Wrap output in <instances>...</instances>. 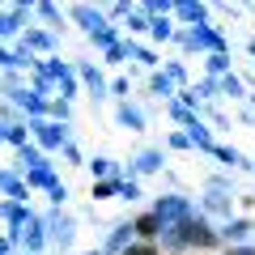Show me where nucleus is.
Segmentation results:
<instances>
[{
	"mask_svg": "<svg viewBox=\"0 0 255 255\" xmlns=\"http://www.w3.org/2000/svg\"><path fill=\"white\" fill-rule=\"evenodd\" d=\"M157 247H162V255H170V251H191V255H196V251H217V247H221V234H217V226L196 209L187 221L162 230Z\"/></svg>",
	"mask_w": 255,
	"mask_h": 255,
	"instance_id": "nucleus-1",
	"label": "nucleus"
},
{
	"mask_svg": "<svg viewBox=\"0 0 255 255\" xmlns=\"http://www.w3.org/2000/svg\"><path fill=\"white\" fill-rule=\"evenodd\" d=\"M174 38H179V47H187V51H204V60L209 55H230V38L221 34L217 26H191V30H174Z\"/></svg>",
	"mask_w": 255,
	"mask_h": 255,
	"instance_id": "nucleus-2",
	"label": "nucleus"
},
{
	"mask_svg": "<svg viewBox=\"0 0 255 255\" xmlns=\"http://www.w3.org/2000/svg\"><path fill=\"white\" fill-rule=\"evenodd\" d=\"M26 128H30V140H34L47 157L60 153V149L73 140L68 136V124H55V119H26Z\"/></svg>",
	"mask_w": 255,
	"mask_h": 255,
	"instance_id": "nucleus-3",
	"label": "nucleus"
},
{
	"mask_svg": "<svg viewBox=\"0 0 255 255\" xmlns=\"http://www.w3.org/2000/svg\"><path fill=\"white\" fill-rule=\"evenodd\" d=\"M43 226H47V247H55L60 255L73 251V243H77V221L68 217L64 209H51V213L43 217Z\"/></svg>",
	"mask_w": 255,
	"mask_h": 255,
	"instance_id": "nucleus-4",
	"label": "nucleus"
},
{
	"mask_svg": "<svg viewBox=\"0 0 255 255\" xmlns=\"http://www.w3.org/2000/svg\"><path fill=\"white\" fill-rule=\"evenodd\" d=\"M149 209H153L157 217H162V226L170 230V226H179V221H187L191 213H196V204H191V196H174L170 191V196H157Z\"/></svg>",
	"mask_w": 255,
	"mask_h": 255,
	"instance_id": "nucleus-5",
	"label": "nucleus"
},
{
	"mask_svg": "<svg viewBox=\"0 0 255 255\" xmlns=\"http://www.w3.org/2000/svg\"><path fill=\"white\" fill-rule=\"evenodd\" d=\"M162 170H166V149L162 145H149V149H140V153L128 162L124 179H145V174H162Z\"/></svg>",
	"mask_w": 255,
	"mask_h": 255,
	"instance_id": "nucleus-6",
	"label": "nucleus"
},
{
	"mask_svg": "<svg viewBox=\"0 0 255 255\" xmlns=\"http://www.w3.org/2000/svg\"><path fill=\"white\" fill-rule=\"evenodd\" d=\"M55 47H60L55 34H51V30H38V26H26L21 38H17V51H26V55H47V60H51Z\"/></svg>",
	"mask_w": 255,
	"mask_h": 255,
	"instance_id": "nucleus-7",
	"label": "nucleus"
},
{
	"mask_svg": "<svg viewBox=\"0 0 255 255\" xmlns=\"http://www.w3.org/2000/svg\"><path fill=\"white\" fill-rule=\"evenodd\" d=\"M196 209L204 213V217H221V221H230L234 217V191H204L200 200H196Z\"/></svg>",
	"mask_w": 255,
	"mask_h": 255,
	"instance_id": "nucleus-8",
	"label": "nucleus"
},
{
	"mask_svg": "<svg viewBox=\"0 0 255 255\" xmlns=\"http://www.w3.org/2000/svg\"><path fill=\"white\" fill-rule=\"evenodd\" d=\"M30 13H34V4H9V9H0V43L4 38H21Z\"/></svg>",
	"mask_w": 255,
	"mask_h": 255,
	"instance_id": "nucleus-9",
	"label": "nucleus"
},
{
	"mask_svg": "<svg viewBox=\"0 0 255 255\" xmlns=\"http://www.w3.org/2000/svg\"><path fill=\"white\" fill-rule=\"evenodd\" d=\"M217 234H221V247H243L255 234V217H230L217 226Z\"/></svg>",
	"mask_w": 255,
	"mask_h": 255,
	"instance_id": "nucleus-10",
	"label": "nucleus"
},
{
	"mask_svg": "<svg viewBox=\"0 0 255 255\" xmlns=\"http://www.w3.org/2000/svg\"><path fill=\"white\" fill-rule=\"evenodd\" d=\"M21 251H30V255H38V251H47V226H43V217L38 213H30L26 217V226H21Z\"/></svg>",
	"mask_w": 255,
	"mask_h": 255,
	"instance_id": "nucleus-11",
	"label": "nucleus"
},
{
	"mask_svg": "<svg viewBox=\"0 0 255 255\" xmlns=\"http://www.w3.org/2000/svg\"><path fill=\"white\" fill-rule=\"evenodd\" d=\"M77 81L85 85V94H90L94 102H102V98H111V85H107V77L98 73V68H94V64H77Z\"/></svg>",
	"mask_w": 255,
	"mask_h": 255,
	"instance_id": "nucleus-12",
	"label": "nucleus"
},
{
	"mask_svg": "<svg viewBox=\"0 0 255 255\" xmlns=\"http://www.w3.org/2000/svg\"><path fill=\"white\" fill-rule=\"evenodd\" d=\"M132 243H136V234H132V217H128V221H115V226H111L107 243H102L98 251H102V255H124Z\"/></svg>",
	"mask_w": 255,
	"mask_h": 255,
	"instance_id": "nucleus-13",
	"label": "nucleus"
},
{
	"mask_svg": "<svg viewBox=\"0 0 255 255\" xmlns=\"http://www.w3.org/2000/svg\"><path fill=\"white\" fill-rule=\"evenodd\" d=\"M26 217H30V204H17V200H0V221H4V234L17 243L21 238V226H26Z\"/></svg>",
	"mask_w": 255,
	"mask_h": 255,
	"instance_id": "nucleus-14",
	"label": "nucleus"
},
{
	"mask_svg": "<svg viewBox=\"0 0 255 255\" xmlns=\"http://www.w3.org/2000/svg\"><path fill=\"white\" fill-rule=\"evenodd\" d=\"M162 217H157L153 209H145V213H136V217H132V234H136V243H157V238H162Z\"/></svg>",
	"mask_w": 255,
	"mask_h": 255,
	"instance_id": "nucleus-15",
	"label": "nucleus"
},
{
	"mask_svg": "<svg viewBox=\"0 0 255 255\" xmlns=\"http://www.w3.org/2000/svg\"><path fill=\"white\" fill-rule=\"evenodd\" d=\"M68 17L81 21L85 34H98V30H107V26H111L107 13H102V9H90V4H68Z\"/></svg>",
	"mask_w": 255,
	"mask_h": 255,
	"instance_id": "nucleus-16",
	"label": "nucleus"
},
{
	"mask_svg": "<svg viewBox=\"0 0 255 255\" xmlns=\"http://www.w3.org/2000/svg\"><path fill=\"white\" fill-rule=\"evenodd\" d=\"M0 196L17 200V204H30V191H26V183H21V174L13 166H0Z\"/></svg>",
	"mask_w": 255,
	"mask_h": 255,
	"instance_id": "nucleus-17",
	"label": "nucleus"
},
{
	"mask_svg": "<svg viewBox=\"0 0 255 255\" xmlns=\"http://www.w3.org/2000/svg\"><path fill=\"white\" fill-rule=\"evenodd\" d=\"M115 124L128 128V132H145V128H149V115L128 98V102H119V107H115Z\"/></svg>",
	"mask_w": 255,
	"mask_h": 255,
	"instance_id": "nucleus-18",
	"label": "nucleus"
},
{
	"mask_svg": "<svg viewBox=\"0 0 255 255\" xmlns=\"http://www.w3.org/2000/svg\"><path fill=\"white\" fill-rule=\"evenodd\" d=\"M21 183H26V191H55L60 187V174L51 166H34V170L21 174Z\"/></svg>",
	"mask_w": 255,
	"mask_h": 255,
	"instance_id": "nucleus-19",
	"label": "nucleus"
},
{
	"mask_svg": "<svg viewBox=\"0 0 255 255\" xmlns=\"http://www.w3.org/2000/svg\"><path fill=\"white\" fill-rule=\"evenodd\" d=\"M34 166H51V157H47L43 149H38L34 140H30L26 149H17V157H13V170H17V174H26V170H34Z\"/></svg>",
	"mask_w": 255,
	"mask_h": 255,
	"instance_id": "nucleus-20",
	"label": "nucleus"
},
{
	"mask_svg": "<svg viewBox=\"0 0 255 255\" xmlns=\"http://www.w3.org/2000/svg\"><path fill=\"white\" fill-rule=\"evenodd\" d=\"M174 17H179V21H187V30H191V26H204V21H209V4H191V0H174Z\"/></svg>",
	"mask_w": 255,
	"mask_h": 255,
	"instance_id": "nucleus-21",
	"label": "nucleus"
},
{
	"mask_svg": "<svg viewBox=\"0 0 255 255\" xmlns=\"http://www.w3.org/2000/svg\"><path fill=\"white\" fill-rule=\"evenodd\" d=\"M187 140H191V149H200V153H213V149H217V136H213V128L204 124V119H196V124L187 128Z\"/></svg>",
	"mask_w": 255,
	"mask_h": 255,
	"instance_id": "nucleus-22",
	"label": "nucleus"
},
{
	"mask_svg": "<svg viewBox=\"0 0 255 255\" xmlns=\"http://www.w3.org/2000/svg\"><path fill=\"white\" fill-rule=\"evenodd\" d=\"M217 98H247V85H243V77L238 73H226V77H217Z\"/></svg>",
	"mask_w": 255,
	"mask_h": 255,
	"instance_id": "nucleus-23",
	"label": "nucleus"
},
{
	"mask_svg": "<svg viewBox=\"0 0 255 255\" xmlns=\"http://www.w3.org/2000/svg\"><path fill=\"white\" fill-rule=\"evenodd\" d=\"M149 94L162 98V102H174V98H179V90L170 85V77H166V73H149Z\"/></svg>",
	"mask_w": 255,
	"mask_h": 255,
	"instance_id": "nucleus-24",
	"label": "nucleus"
},
{
	"mask_svg": "<svg viewBox=\"0 0 255 255\" xmlns=\"http://www.w3.org/2000/svg\"><path fill=\"white\" fill-rule=\"evenodd\" d=\"M128 60H140L145 68H153V73H157V64H162L153 47H140V43H132V38H128Z\"/></svg>",
	"mask_w": 255,
	"mask_h": 255,
	"instance_id": "nucleus-25",
	"label": "nucleus"
},
{
	"mask_svg": "<svg viewBox=\"0 0 255 255\" xmlns=\"http://www.w3.org/2000/svg\"><path fill=\"white\" fill-rule=\"evenodd\" d=\"M162 73L170 77L174 90H187V85H191V77H187V68H183V60H166V64H162Z\"/></svg>",
	"mask_w": 255,
	"mask_h": 255,
	"instance_id": "nucleus-26",
	"label": "nucleus"
},
{
	"mask_svg": "<svg viewBox=\"0 0 255 255\" xmlns=\"http://www.w3.org/2000/svg\"><path fill=\"white\" fill-rule=\"evenodd\" d=\"M149 38H153V43H170L174 38V21L170 17H149Z\"/></svg>",
	"mask_w": 255,
	"mask_h": 255,
	"instance_id": "nucleus-27",
	"label": "nucleus"
},
{
	"mask_svg": "<svg viewBox=\"0 0 255 255\" xmlns=\"http://www.w3.org/2000/svg\"><path fill=\"white\" fill-rule=\"evenodd\" d=\"M166 115H170L174 124H183V132H187V128L196 124V119H200V115H196V111H187V107H183L179 98H174V102H166Z\"/></svg>",
	"mask_w": 255,
	"mask_h": 255,
	"instance_id": "nucleus-28",
	"label": "nucleus"
},
{
	"mask_svg": "<svg viewBox=\"0 0 255 255\" xmlns=\"http://www.w3.org/2000/svg\"><path fill=\"white\" fill-rule=\"evenodd\" d=\"M124 21H128V26H124L128 38H132V34H149V13H140V4H132V13H128Z\"/></svg>",
	"mask_w": 255,
	"mask_h": 255,
	"instance_id": "nucleus-29",
	"label": "nucleus"
},
{
	"mask_svg": "<svg viewBox=\"0 0 255 255\" xmlns=\"http://www.w3.org/2000/svg\"><path fill=\"white\" fill-rule=\"evenodd\" d=\"M213 157H217L221 166H230V170H234V166H251V162H247V157L238 153L234 145H217V149H213Z\"/></svg>",
	"mask_w": 255,
	"mask_h": 255,
	"instance_id": "nucleus-30",
	"label": "nucleus"
},
{
	"mask_svg": "<svg viewBox=\"0 0 255 255\" xmlns=\"http://www.w3.org/2000/svg\"><path fill=\"white\" fill-rule=\"evenodd\" d=\"M90 196H94V200H115V196H119V179H98V183H90Z\"/></svg>",
	"mask_w": 255,
	"mask_h": 255,
	"instance_id": "nucleus-31",
	"label": "nucleus"
},
{
	"mask_svg": "<svg viewBox=\"0 0 255 255\" xmlns=\"http://www.w3.org/2000/svg\"><path fill=\"white\" fill-rule=\"evenodd\" d=\"M47 119H55V124H68V119H73V102L51 98V102H47Z\"/></svg>",
	"mask_w": 255,
	"mask_h": 255,
	"instance_id": "nucleus-32",
	"label": "nucleus"
},
{
	"mask_svg": "<svg viewBox=\"0 0 255 255\" xmlns=\"http://www.w3.org/2000/svg\"><path fill=\"white\" fill-rule=\"evenodd\" d=\"M204 68H209L213 81H217V77H226V73H234V68H230V55H209V60H204Z\"/></svg>",
	"mask_w": 255,
	"mask_h": 255,
	"instance_id": "nucleus-33",
	"label": "nucleus"
},
{
	"mask_svg": "<svg viewBox=\"0 0 255 255\" xmlns=\"http://www.w3.org/2000/svg\"><path fill=\"white\" fill-rule=\"evenodd\" d=\"M102 60H107V64H124V60H128V34L119 38L115 47H107V51H102Z\"/></svg>",
	"mask_w": 255,
	"mask_h": 255,
	"instance_id": "nucleus-34",
	"label": "nucleus"
},
{
	"mask_svg": "<svg viewBox=\"0 0 255 255\" xmlns=\"http://www.w3.org/2000/svg\"><path fill=\"white\" fill-rule=\"evenodd\" d=\"M145 191H140L136 179H119V200H140Z\"/></svg>",
	"mask_w": 255,
	"mask_h": 255,
	"instance_id": "nucleus-35",
	"label": "nucleus"
},
{
	"mask_svg": "<svg viewBox=\"0 0 255 255\" xmlns=\"http://www.w3.org/2000/svg\"><path fill=\"white\" fill-rule=\"evenodd\" d=\"M34 13H38L43 21H51V26H60V21H64V13L55 9V4H47V0H43V4H34Z\"/></svg>",
	"mask_w": 255,
	"mask_h": 255,
	"instance_id": "nucleus-36",
	"label": "nucleus"
},
{
	"mask_svg": "<svg viewBox=\"0 0 255 255\" xmlns=\"http://www.w3.org/2000/svg\"><path fill=\"white\" fill-rule=\"evenodd\" d=\"M204 191H234V183H230V174H209L204 179Z\"/></svg>",
	"mask_w": 255,
	"mask_h": 255,
	"instance_id": "nucleus-37",
	"label": "nucleus"
},
{
	"mask_svg": "<svg viewBox=\"0 0 255 255\" xmlns=\"http://www.w3.org/2000/svg\"><path fill=\"white\" fill-rule=\"evenodd\" d=\"M0 124H26V119H21V111L13 102H0Z\"/></svg>",
	"mask_w": 255,
	"mask_h": 255,
	"instance_id": "nucleus-38",
	"label": "nucleus"
},
{
	"mask_svg": "<svg viewBox=\"0 0 255 255\" xmlns=\"http://www.w3.org/2000/svg\"><path fill=\"white\" fill-rule=\"evenodd\" d=\"M60 153H64V162H68V166H85V157H81V149H77L73 140H68V145H64Z\"/></svg>",
	"mask_w": 255,
	"mask_h": 255,
	"instance_id": "nucleus-39",
	"label": "nucleus"
},
{
	"mask_svg": "<svg viewBox=\"0 0 255 255\" xmlns=\"http://www.w3.org/2000/svg\"><path fill=\"white\" fill-rule=\"evenodd\" d=\"M128 90H132V85H128V77H115V81H111V94H115L119 102H128Z\"/></svg>",
	"mask_w": 255,
	"mask_h": 255,
	"instance_id": "nucleus-40",
	"label": "nucleus"
},
{
	"mask_svg": "<svg viewBox=\"0 0 255 255\" xmlns=\"http://www.w3.org/2000/svg\"><path fill=\"white\" fill-rule=\"evenodd\" d=\"M166 145H170V149H191V140H187V132H170Z\"/></svg>",
	"mask_w": 255,
	"mask_h": 255,
	"instance_id": "nucleus-41",
	"label": "nucleus"
},
{
	"mask_svg": "<svg viewBox=\"0 0 255 255\" xmlns=\"http://www.w3.org/2000/svg\"><path fill=\"white\" fill-rule=\"evenodd\" d=\"M226 255H255V247H251V243H243V247H226Z\"/></svg>",
	"mask_w": 255,
	"mask_h": 255,
	"instance_id": "nucleus-42",
	"label": "nucleus"
},
{
	"mask_svg": "<svg viewBox=\"0 0 255 255\" xmlns=\"http://www.w3.org/2000/svg\"><path fill=\"white\" fill-rule=\"evenodd\" d=\"M0 255H13V238L9 234H0Z\"/></svg>",
	"mask_w": 255,
	"mask_h": 255,
	"instance_id": "nucleus-43",
	"label": "nucleus"
},
{
	"mask_svg": "<svg viewBox=\"0 0 255 255\" xmlns=\"http://www.w3.org/2000/svg\"><path fill=\"white\" fill-rule=\"evenodd\" d=\"M9 128L13 124H0V145H9Z\"/></svg>",
	"mask_w": 255,
	"mask_h": 255,
	"instance_id": "nucleus-44",
	"label": "nucleus"
},
{
	"mask_svg": "<svg viewBox=\"0 0 255 255\" xmlns=\"http://www.w3.org/2000/svg\"><path fill=\"white\" fill-rule=\"evenodd\" d=\"M247 51H251V55H255V34H251V43H247Z\"/></svg>",
	"mask_w": 255,
	"mask_h": 255,
	"instance_id": "nucleus-45",
	"label": "nucleus"
},
{
	"mask_svg": "<svg viewBox=\"0 0 255 255\" xmlns=\"http://www.w3.org/2000/svg\"><path fill=\"white\" fill-rule=\"evenodd\" d=\"M170 255H191V251H170Z\"/></svg>",
	"mask_w": 255,
	"mask_h": 255,
	"instance_id": "nucleus-46",
	"label": "nucleus"
},
{
	"mask_svg": "<svg viewBox=\"0 0 255 255\" xmlns=\"http://www.w3.org/2000/svg\"><path fill=\"white\" fill-rule=\"evenodd\" d=\"M13 255H30V251H13Z\"/></svg>",
	"mask_w": 255,
	"mask_h": 255,
	"instance_id": "nucleus-47",
	"label": "nucleus"
},
{
	"mask_svg": "<svg viewBox=\"0 0 255 255\" xmlns=\"http://www.w3.org/2000/svg\"><path fill=\"white\" fill-rule=\"evenodd\" d=\"M251 166H255V162H251Z\"/></svg>",
	"mask_w": 255,
	"mask_h": 255,
	"instance_id": "nucleus-48",
	"label": "nucleus"
}]
</instances>
